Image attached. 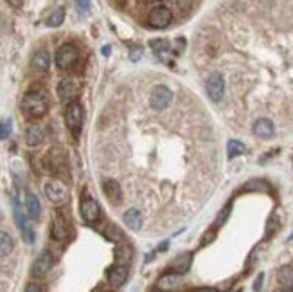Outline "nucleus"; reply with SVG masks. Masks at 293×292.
I'll list each match as a JSON object with an SVG mask.
<instances>
[{
  "label": "nucleus",
  "instance_id": "1",
  "mask_svg": "<svg viewBox=\"0 0 293 292\" xmlns=\"http://www.w3.org/2000/svg\"><path fill=\"white\" fill-rule=\"evenodd\" d=\"M47 108H49V101L44 90H36V89L29 90L24 96L22 110L29 119H40V117H44L47 114Z\"/></svg>",
  "mask_w": 293,
  "mask_h": 292
},
{
  "label": "nucleus",
  "instance_id": "2",
  "mask_svg": "<svg viewBox=\"0 0 293 292\" xmlns=\"http://www.w3.org/2000/svg\"><path fill=\"white\" fill-rule=\"evenodd\" d=\"M205 90L210 101L219 103L225 96V78L221 72H210L205 81Z\"/></svg>",
  "mask_w": 293,
  "mask_h": 292
},
{
  "label": "nucleus",
  "instance_id": "3",
  "mask_svg": "<svg viewBox=\"0 0 293 292\" xmlns=\"http://www.w3.org/2000/svg\"><path fill=\"white\" fill-rule=\"evenodd\" d=\"M81 123H83V108L78 101H70L65 106V124L70 132L78 135L81 130Z\"/></svg>",
  "mask_w": 293,
  "mask_h": 292
},
{
  "label": "nucleus",
  "instance_id": "4",
  "mask_svg": "<svg viewBox=\"0 0 293 292\" xmlns=\"http://www.w3.org/2000/svg\"><path fill=\"white\" fill-rule=\"evenodd\" d=\"M78 58H79L78 47L72 45V44H65V45H62V47L58 49L56 65L60 67V69H70L72 65H76Z\"/></svg>",
  "mask_w": 293,
  "mask_h": 292
},
{
  "label": "nucleus",
  "instance_id": "5",
  "mask_svg": "<svg viewBox=\"0 0 293 292\" xmlns=\"http://www.w3.org/2000/svg\"><path fill=\"white\" fill-rule=\"evenodd\" d=\"M44 191H45V197H47L53 204H63V202H67V199H69V191H67L65 184L60 181L45 182Z\"/></svg>",
  "mask_w": 293,
  "mask_h": 292
},
{
  "label": "nucleus",
  "instance_id": "6",
  "mask_svg": "<svg viewBox=\"0 0 293 292\" xmlns=\"http://www.w3.org/2000/svg\"><path fill=\"white\" fill-rule=\"evenodd\" d=\"M171 101H173V92L164 85H157L151 92V99H149L151 108L153 110H164L171 105Z\"/></svg>",
  "mask_w": 293,
  "mask_h": 292
},
{
  "label": "nucleus",
  "instance_id": "7",
  "mask_svg": "<svg viewBox=\"0 0 293 292\" xmlns=\"http://www.w3.org/2000/svg\"><path fill=\"white\" fill-rule=\"evenodd\" d=\"M171 22H173V13H171V9L164 8V6L155 8L149 15V26L155 27V29H164Z\"/></svg>",
  "mask_w": 293,
  "mask_h": 292
},
{
  "label": "nucleus",
  "instance_id": "8",
  "mask_svg": "<svg viewBox=\"0 0 293 292\" xmlns=\"http://www.w3.org/2000/svg\"><path fill=\"white\" fill-rule=\"evenodd\" d=\"M79 211H81V217H83V220L88 222V224H94V222H97V220H99V217H101L99 204H97L94 199H90V197H87V199L81 200Z\"/></svg>",
  "mask_w": 293,
  "mask_h": 292
},
{
  "label": "nucleus",
  "instance_id": "9",
  "mask_svg": "<svg viewBox=\"0 0 293 292\" xmlns=\"http://www.w3.org/2000/svg\"><path fill=\"white\" fill-rule=\"evenodd\" d=\"M252 133L259 139H270L275 133V124L270 117H259L252 124Z\"/></svg>",
  "mask_w": 293,
  "mask_h": 292
},
{
  "label": "nucleus",
  "instance_id": "10",
  "mask_svg": "<svg viewBox=\"0 0 293 292\" xmlns=\"http://www.w3.org/2000/svg\"><path fill=\"white\" fill-rule=\"evenodd\" d=\"M51 267H53V256H51V252H42V254L35 260V263H33L31 274L38 279L44 278V276L49 274Z\"/></svg>",
  "mask_w": 293,
  "mask_h": 292
},
{
  "label": "nucleus",
  "instance_id": "11",
  "mask_svg": "<svg viewBox=\"0 0 293 292\" xmlns=\"http://www.w3.org/2000/svg\"><path fill=\"white\" fill-rule=\"evenodd\" d=\"M13 215H15V220H17L18 227L22 229L24 238H26L27 242L31 243L33 240H35V235H33L31 226H29V224H27V222H26V218H24V213H22V209H20V206H18L17 200H13Z\"/></svg>",
  "mask_w": 293,
  "mask_h": 292
},
{
  "label": "nucleus",
  "instance_id": "12",
  "mask_svg": "<svg viewBox=\"0 0 293 292\" xmlns=\"http://www.w3.org/2000/svg\"><path fill=\"white\" fill-rule=\"evenodd\" d=\"M128 278V267L124 263H115L108 270V281L112 287H121Z\"/></svg>",
  "mask_w": 293,
  "mask_h": 292
},
{
  "label": "nucleus",
  "instance_id": "13",
  "mask_svg": "<svg viewBox=\"0 0 293 292\" xmlns=\"http://www.w3.org/2000/svg\"><path fill=\"white\" fill-rule=\"evenodd\" d=\"M76 94H78V85L74 83L72 80H62L60 85H58V96L60 99L65 103L74 101Z\"/></svg>",
  "mask_w": 293,
  "mask_h": 292
},
{
  "label": "nucleus",
  "instance_id": "14",
  "mask_svg": "<svg viewBox=\"0 0 293 292\" xmlns=\"http://www.w3.org/2000/svg\"><path fill=\"white\" fill-rule=\"evenodd\" d=\"M103 191L108 197V200L112 204H119L121 202V197H123V191H121V186L119 182L114 181V179H108V181L103 182Z\"/></svg>",
  "mask_w": 293,
  "mask_h": 292
},
{
  "label": "nucleus",
  "instance_id": "15",
  "mask_svg": "<svg viewBox=\"0 0 293 292\" xmlns=\"http://www.w3.org/2000/svg\"><path fill=\"white\" fill-rule=\"evenodd\" d=\"M123 218H124V224H126L131 231H139L140 226H142V213L135 208L128 209V211L124 213Z\"/></svg>",
  "mask_w": 293,
  "mask_h": 292
},
{
  "label": "nucleus",
  "instance_id": "16",
  "mask_svg": "<svg viewBox=\"0 0 293 292\" xmlns=\"http://www.w3.org/2000/svg\"><path fill=\"white\" fill-rule=\"evenodd\" d=\"M31 65H33V69H35V71L47 72L49 67H51V56H49V53H45V51H38V53L33 56Z\"/></svg>",
  "mask_w": 293,
  "mask_h": 292
},
{
  "label": "nucleus",
  "instance_id": "17",
  "mask_svg": "<svg viewBox=\"0 0 293 292\" xmlns=\"http://www.w3.org/2000/svg\"><path fill=\"white\" fill-rule=\"evenodd\" d=\"M277 281L280 288L284 290H293V267H282L277 272Z\"/></svg>",
  "mask_w": 293,
  "mask_h": 292
},
{
  "label": "nucleus",
  "instance_id": "18",
  "mask_svg": "<svg viewBox=\"0 0 293 292\" xmlns=\"http://www.w3.org/2000/svg\"><path fill=\"white\" fill-rule=\"evenodd\" d=\"M67 235H69V226H67V222L63 220L62 215H58L53 222V238L54 240H65Z\"/></svg>",
  "mask_w": 293,
  "mask_h": 292
},
{
  "label": "nucleus",
  "instance_id": "19",
  "mask_svg": "<svg viewBox=\"0 0 293 292\" xmlns=\"http://www.w3.org/2000/svg\"><path fill=\"white\" fill-rule=\"evenodd\" d=\"M42 141H44V130H42V126H38V124L29 126V128H27V133H26V142L27 144L29 146H38Z\"/></svg>",
  "mask_w": 293,
  "mask_h": 292
},
{
  "label": "nucleus",
  "instance_id": "20",
  "mask_svg": "<svg viewBox=\"0 0 293 292\" xmlns=\"http://www.w3.org/2000/svg\"><path fill=\"white\" fill-rule=\"evenodd\" d=\"M27 215L31 218H38L40 217V213H42V204H40L38 197L33 193L27 195Z\"/></svg>",
  "mask_w": 293,
  "mask_h": 292
},
{
  "label": "nucleus",
  "instance_id": "21",
  "mask_svg": "<svg viewBox=\"0 0 293 292\" xmlns=\"http://www.w3.org/2000/svg\"><path fill=\"white\" fill-rule=\"evenodd\" d=\"M47 164L49 168L53 170V172H58V170L63 166V154L58 148H54V150H51L47 154Z\"/></svg>",
  "mask_w": 293,
  "mask_h": 292
},
{
  "label": "nucleus",
  "instance_id": "22",
  "mask_svg": "<svg viewBox=\"0 0 293 292\" xmlns=\"http://www.w3.org/2000/svg\"><path fill=\"white\" fill-rule=\"evenodd\" d=\"M178 283H180L178 274H166L158 279L157 288H160V290H171V288L178 287Z\"/></svg>",
  "mask_w": 293,
  "mask_h": 292
},
{
  "label": "nucleus",
  "instance_id": "23",
  "mask_svg": "<svg viewBox=\"0 0 293 292\" xmlns=\"http://www.w3.org/2000/svg\"><path fill=\"white\" fill-rule=\"evenodd\" d=\"M11 251H13V238L6 231H0V258L8 256Z\"/></svg>",
  "mask_w": 293,
  "mask_h": 292
},
{
  "label": "nucleus",
  "instance_id": "24",
  "mask_svg": "<svg viewBox=\"0 0 293 292\" xmlns=\"http://www.w3.org/2000/svg\"><path fill=\"white\" fill-rule=\"evenodd\" d=\"M191 254H184V256H178L175 258V260L171 261V269H175L176 272H184V270L189 269V265H191Z\"/></svg>",
  "mask_w": 293,
  "mask_h": 292
},
{
  "label": "nucleus",
  "instance_id": "25",
  "mask_svg": "<svg viewBox=\"0 0 293 292\" xmlns=\"http://www.w3.org/2000/svg\"><path fill=\"white\" fill-rule=\"evenodd\" d=\"M63 20H65V9H63V8H58V9H54L53 13L49 15L47 26L49 27H60L63 24Z\"/></svg>",
  "mask_w": 293,
  "mask_h": 292
},
{
  "label": "nucleus",
  "instance_id": "26",
  "mask_svg": "<svg viewBox=\"0 0 293 292\" xmlns=\"http://www.w3.org/2000/svg\"><path fill=\"white\" fill-rule=\"evenodd\" d=\"M245 150H246L245 144L241 141H236V139H230L227 144V154L230 159H234V157H237V155H241V154H245Z\"/></svg>",
  "mask_w": 293,
  "mask_h": 292
},
{
  "label": "nucleus",
  "instance_id": "27",
  "mask_svg": "<svg viewBox=\"0 0 293 292\" xmlns=\"http://www.w3.org/2000/svg\"><path fill=\"white\" fill-rule=\"evenodd\" d=\"M13 130V123L11 121H0V139H8Z\"/></svg>",
  "mask_w": 293,
  "mask_h": 292
},
{
  "label": "nucleus",
  "instance_id": "28",
  "mask_svg": "<svg viewBox=\"0 0 293 292\" xmlns=\"http://www.w3.org/2000/svg\"><path fill=\"white\" fill-rule=\"evenodd\" d=\"M76 8L81 15H87L90 9V0H76Z\"/></svg>",
  "mask_w": 293,
  "mask_h": 292
},
{
  "label": "nucleus",
  "instance_id": "29",
  "mask_svg": "<svg viewBox=\"0 0 293 292\" xmlns=\"http://www.w3.org/2000/svg\"><path fill=\"white\" fill-rule=\"evenodd\" d=\"M151 49H155L157 53H162L164 49H169V44H167V40H153L151 42Z\"/></svg>",
  "mask_w": 293,
  "mask_h": 292
},
{
  "label": "nucleus",
  "instance_id": "30",
  "mask_svg": "<svg viewBox=\"0 0 293 292\" xmlns=\"http://www.w3.org/2000/svg\"><path fill=\"white\" fill-rule=\"evenodd\" d=\"M106 236H108V238H117V242H121V240H123V235H121V233H119V231L115 229L114 226L108 227V231H106Z\"/></svg>",
  "mask_w": 293,
  "mask_h": 292
},
{
  "label": "nucleus",
  "instance_id": "31",
  "mask_svg": "<svg viewBox=\"0 0 293 292\" xmlns=\"http://www.w3.org/2000/svg\"><path fill=\"white\" fill-rule=\"evenodd\" d=\"M216 236V229H212V231H207L205 233V236L201 238V245H207L209 242H212V238Z\"/></svg>",
  "mask_w": 293,
  "mask_h": 292
},
{
  "label": "nucleus",
  "instance_id": "32",
  "mask_svg": "<svg viewBox=\"0 0 293 292\" xmlns=\"http://www.w3.org/2000/svg\"><path fill=\"white\" fill-rule=\"evenodd\" d=\"M140 53H142V51H140V47H133V49H131V60H137V58H140Z\"/></svg>",
  "mask_w": 293,
  "mask_h": 292
},
{
  "label": "nucleus",
  "instance_id": "33",
  "mask_svg": "<svg viewBox=\"0 0 293 292\" xmlns=\"http://www.w3.org/2000/svg\"><path fill=\"white\" fill-rule=\"evenodd\" d=\"M9 4L13 6V8H20V6H22V2L24 0H8Z\"/></svg>",
  "mask_w": 293,
  "mask_h": 292
},
{
  "label": "nucleus",
  "instance_id": "34",
  "mask_svg": "<svg viewBox=\"0 0 293 292\" xmlns=\"http://www.w3.org/2000/svg\"><path fill=\"white\" fill-rule=\"evenodd\" d=\"M26 290H42V287H38V285H29Z\"/></svg>",
  "mask_w": 293,
  "mask_h": 292
}]
</instances>
